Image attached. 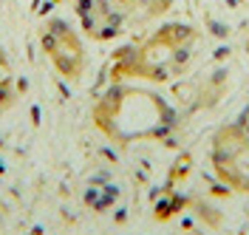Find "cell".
I'll list each match as a JSON object with an SVG mask.
<instances>
[{"mask_svg": "<svg viewBox=\"0 0 249 235\" xmlns=\"http://www.w3.org/2000/svg\"><path fill=\"white\" fill-rule=\"evenodd\" d=\"M43 43H46L48 57L54 60V65L60 68L62 74L77 77L79 65H82V48H79L77 34L71 32L65 23L54 20V23L46 29V40H43Z\"/></svg>", "mask_w": 249, "mask_h": 235, "instance_id": "cell-1", "label": "cell"}, {"mask_svg": "<svg viewBox=\"0 0 249 235\" xmlns=\"http://www.w3.org/2000/svg\"><path fill=\"white\" fill-rule=\"evenodd\" d=\"M79 15H82L85 29H88L93 37H110V34H113L116 17L110 15V9L102 0H82V3H79Z\"/></svg>", "mask_w": 249, "mask_h": 235, "instance_id": "cell-2", "label": "cell"}, {"mask_svg": "<svg viewBox=\"0 0 249 235\" xmlns=\"http://www.w3.org/2000/svg\"><path fill=\"white\" fill-rule=\"evenodd\" d=\"M3 63H6V60H3V51H0V68H3Z\"/></svg>", "mask_w": 249, "mask_h": 235, "instance_id": "cell-3", "label": "cell"}]
</instances>
